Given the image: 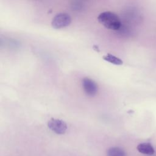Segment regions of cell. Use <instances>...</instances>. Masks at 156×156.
<instances>
[{"label":"cell","instance_id":"obj_5","mask_svg":"<svg viewBox=\"0 0 156 156\" xmlns=\"http://www.w3.org/2000/svg\"><path fill=\"white\" fill-rule=\"evenodd\" d=\"M136 149L139 152L146 155H152L155 153L154 148L149 143H140L137 146Z\"/></svg>","mask_w":156,"mask_h":156},{"label":"cell","instance_id":"obj_4","mask_svg":"<svg viewBox=\"0 0 156 156\" xmlns=\"http://www.w3.org/2000/svg\"><path fill=\"white\" fill-rule=\"evenodd\" d=\"M82 87L86 94L90 96H94L96 94L98 87L96 82L92 79L85 77L82 80Z\"/></svg>","mask_w":156,"mask_h":156},{"label":"cell","instance_id":"obj_3","mask_svg":"<svg viewBox=\"0 0 156 156\" xmlns=\"http://www.w3.org/2000/svg\"><path fill=\"white\" fill-rule=\"evenodd\" d=\"M48 127L54 133L59 135L64 134L67 130V124L63 120L51 118L48 122Z\"/></svg>","mask_w":156,"mask_h":156},{"label":"cell","instance_id":"obj_6","mask_svg":"<svg viewBox=\"0 0 156 156\" xmlns=\"http://www.w3.org/2000/svg\"><path fill=\"white\" fill-rule=\"evenodd\" d=\"M107 156H126V154L121 147H112L107 151Z\"/></svg>","mask_w":156,"mask_h":156},{"label":"cell","instance_id":"obj_7","mask_svg":"<svg viewBox=\"0 0 156 156\" xmlns=\"http://www.w3.org/2000/svg\"><path fill=\"white\" fill-rule=\"evenodd\" d=\"M103 59L116 65H121L123 63V62L121 59L111 54H107L106 55H104L103 56Z\"/></svg>","mask_w":156,"mask_h":156},{"label":"cell","instance_id":"obj_2","mask_svg":"<svg viewBox=\"0 0 156 156\" xmlns=\"http://www.w3.org/2000/svg\"><path fill=\"white\" fill-rule=\"evenodd\" d=\"M71 23V18L68 13H60L52 18L51 25L55 29H60L68 26Z\"/></svg>","mask_w":156,"mask_h":156},{"label":"cell","instance_id":"obj_1","mask_svg":"<svg viewBox=\"0 0 156 156\" xmlns=\"http://www.w3.org/2000/svg\"><path fill=\"white\" fill-rule=\"evenodd\" d=\"M98 20L104 27L110 30H117L121 26L119 16L112 12L106 11L101 13L98 17Z\"/></svg>","mask_w":156,"mask_h":156}]
</instances>
